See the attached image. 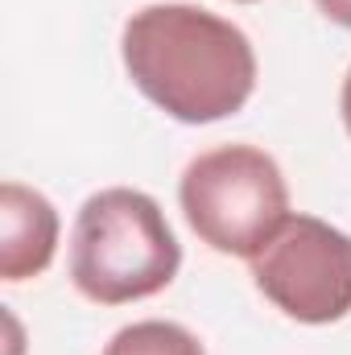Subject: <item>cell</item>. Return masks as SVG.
<instances>
[{
  "label": "cell",
  "mask_w": 351,
  "mask_h": 355,
  "mask_svg": "<svg viewBox=\"0 0 351 355\" xmlns=\"http://www.w3.org/2000/svg\"><path fill=\"white\" fill-rule=\"evenodd\" d=\"M182 244L162 207L128 186L91 194L71 232V281L99 306H124L162 293L178 277Z\"/></svg>",
  "instance_id": "7a4b0ae2"
},
{
  "label": "cell",
  "mask_w": 351,
  "mask_h": 355,
  "mask_svg": "<svg viewBox=\"0 0 351 355\" xmlns=\"http://www.w3.org/2000/svg\"><path fill=\"white\" fill-rule=\"evenodd\" d=\"M120 54L137 91L182 124L228 120L257 87L248 33L198 4H149L132 12Z\"/></svg>",
  "instance_id": "6da1fadb"
},
{
  "label": "cell",
  "mask_w": 351,
  "mask_h": 355,
  "mask_svg": "<svg viewBox=\"0 0 351 355\" xmlns=\"http://www.w3.org/2000/svg\"><path fill=\"white\" fill-rule=\"evenodd\" d=\"M314 4L323 8V17H331L335 25L351 29V0H314Z\"/></svg>",
  "instance_id": "52a82bcc"
},
{
  "label": "cell",
  "mask_w": 351,
  "mask_h": 355,
  "mask_svg": "<svg viewBox=\"0 0 351 355\" xmlns=\"http://www.w3.org/2000/svg\"><path fill=\"white\" fill-rule=\"evenodd\" d=\"M186 223L223 257L252 261L289 219V190L277 162L257 145L198 153L178 186Z\"/></svg>",
  "instance_id": "3957f363"
},
{
  "label": "cell",
  "mask_w": 351,
  "mask_h": 355,
  "mask_svg": "<svg viewBox=\"0 0 351 355\" xmlns=\"http://www.w3.org/2000/svg\"><path fill=\"white\" fill-rule=\"evenodd\" d=\"M58 248V211L21 182L0 186V277L29 281L46 272Z\"/></svg>",
  "instance_id": "5b68a950"
},
{
  "label": "cell",
  "mask_w": 351,
  "mask_h": 355,
  "mask_svg": "<svg viewBox=\"0 0 351 355\" xmlns=\"http://www.w3.org/2000/svg\"><path fill=\"white\" fill-rule=\"evenodd\" d=\"M103 355H207V352L186 327L149 318V322H132V327L116 331L112 343L103 347Z\"/></svg>",
  "instance_id": "8992f818"
},
{
  "label": "cell",
  "mask_w": 351,
  "mask_h": 355,
  "mask_svg": "<svg viewBox=\"0 0 351 355\" xmlns=\"http://www.w3.org/2000/svg\"><path fill=\"white\" fill-rule=\"evenodd\" d=\"M240 4H252V0H240Z\"/></svg>",
  "instance_id": "9c48e42d"
},
{
  "label": "cell",
  "mask_w": 351,
  "mask_h": 355,
  "mask_svg": "<svg viewBox=\"0 0 351 355\" xmlns=\"http://www.w3.org/2000/svg\"><path fill=\"white\" fill-rule=\"evenodd\" d=\"M252 281L281 314L310 327L335 322L351 310V236L314 215H289L252 257Z\"/></svg>",
  "instance_id": "277c9868"
},
{
  "label": "cell",
  "mask_w": 351,
  "mask_h": 355,
  "mask_svg": "<svg viewBox=\"0 0 351 355\" xmlns=\"http://www.w3.org/2000/svg\"><path fill=\"white\" fill-rule=\"evenodd\" d=\"M339 107H343V124H348V132H351V71H348V79H343V99H339Z\"/></svg>",
  "instance_id": "ba28073f"
}]
</instances>
